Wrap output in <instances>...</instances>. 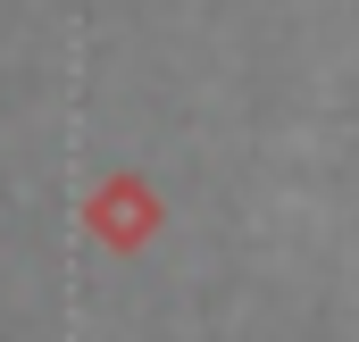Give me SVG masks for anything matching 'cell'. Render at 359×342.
Returning <instances> with one entry per match:
<instances>
[{
  "instance_id": "1",
  "label": "cell",
  "mask_w": 359,
  "mask_h": 342,
  "mask_svg": "<svg viewBox=\"0 0 359 342\" xmlns=\"http://www.w3.org/2000/svg\"><path fill=\"white\" fill-rule=\"evenodd\" d=\"M84 234L109 251H142L159 234V192L142 175H100V192L84 200Z\"/></svg>"
}]
</instances>
